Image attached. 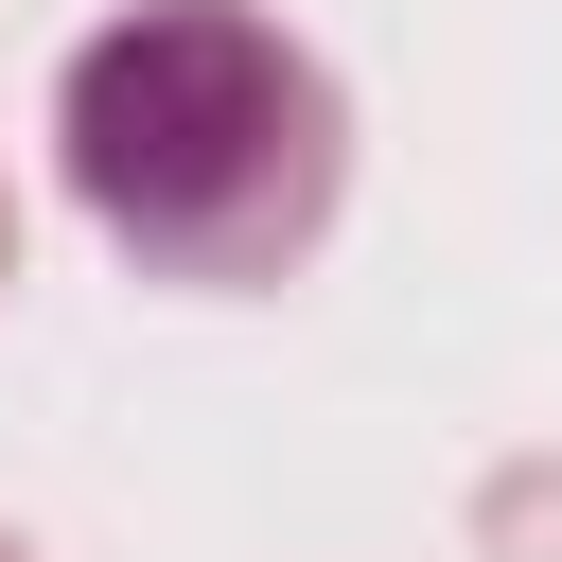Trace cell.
Here are the masks:
<instances>
[{
    "label": "cell",
    "mask_w": 562,
    "mask_h": 562,
    "mask_svg": "<svg viewBox=\"0 0 562 562\" xmlns=\"http://www.w3.org/2000/svg\"><path fill=\"white\" fill-rule=\"evenodd\" d=\"M53 176L140 281L263 299L351 211V88L281 0H123L53 70Z\"/></svg>",
    "instance_id": "obj_1"
},
{
    "label": "cell",
    "mask_w": 562,
    "mask_h": 562,
    "mask_svg": "<svg viewBox=\"0 0 562 562\" xmlns=\"http://www.w3.org/2000/svg\"><path fill=\"white\" fill-rule=\"evenodd\" d=\"M0 562H35V544H18V527H0Z\"/></svg>",
    "instance_id": "obj_3"
},
{
    "label": "cell",
    "mask_w": 562,
    "mask_h": 562,
    "mask_svg": "<svg viewBox=\"0 0 562 562\" xmlns=\"http://www.w3.org/2000/svg\"><path fill=\"white\" fill-rule=\"evenodd\" d=\"M0 299H18V176H0Z\"/></svg>",
    "instance_id": "obj_2"
}]
</instances>
